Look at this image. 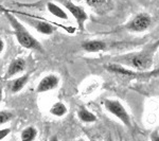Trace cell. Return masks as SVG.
<instances>
[{"label":"cell","mask_w":159,"mask_h":141,"mask_svg":"<svg viewBox=\"0 0 159 141\" xmlns=\"http://www.w3.org/2000/svg\"><path fill=\"white\" fill-rule=\"evenodd\" d=\"M4 16L7 19V21L11 25L14 34L16 36L17 42L19 43V45L21 47L25 48V49L30 50H35L38 52H43V48L38 40L33 36L32 34L25 28V25L19 21L14 15H12L10 12L6 11L4 12Z\"/></svg>","instance_id":"7a4b0ae2"},{"label":"cell","mask_w":159,"mask_h":141,"mask_svg":"<svg viewBox=\"0 0 159 141\" xmlns=\"http://www.w3.org/2000/svg\"><path fill=\"white\" fill-rule=\"evenodd\" d=\"M60 84V78L55 74H48L45 78H43L40 82L38 83L36 91L37 92H47L53 90Z\"/></svg>","instance_id":"52a82bcc"},{"label":"cell","mask_w":159,"mask_h":141,"mask_svg":"<svg viewBox=\"0 0 159 141\" xmlns=\"http://www.w3.org/2000/svg\"><path fill=\"white\" fill-rule=\"evenodd\" d=\"M79 141H83V140H79Z\"/></svg>","instance_id":"cb8c5ba5"},{"label":"cell","mask_w":159,"mask_h":141,"mask_svg":"<svg viewBox=\"0 0 159 141\" xmlns=\"http://www.w3.org/2000/svg\"><path fill=\"white\" fill-rule=\"evenodd\" d=\"M28 22L36 29L37 32L43 35H51L54 33L55 28L49 22H45L43 20H35V19H27Z\"/></svg>","instance_id":"ba28073f"},{"label":"cell","mask_w":159,"mask_h":141,"mask_svg":"<svg viewBox=\"0 0 159 141\" xmlns=\"http://www.w3.org/2000/svg\"><path fill=\"white\" fill-rule=\"evenodd\" d=\"M50 112L53 115V116H56V117H61L64 115L67 114V107L64 103L61 102H57L51 107L50 109Z\"/></svg>","instance_id":"2e32d148"},{"label":"cell","mask_w":159,"mask_h":141,"mask_svg":"<svg viewBox=\"0 0 159 141\" xmlns=\"http://www.w3.org/2000/svg\"><path fill=\"white\" fill-rule=\"evenodd\" d=\"M11 133V130L10 129H3V130H0V141L2 139H4V138L7 137V135Z\"/></svg>","instance_id":"ac0fdd59"},{"label":"cell","mask_w":159,"mask_h":141,"mask_svg":"<svg viewBox=\"0 0 159 141\" xmlns=\"http://www.w3.org/2000/svg\"><path fill=\"white\" fill-rule=\"evenodd\" d=\"M152 25V17L148 13H138L126 25V29L132 32L140 33L147 31Z\"/></svg>","instance_id":"277c9868"},{"label":"cell","mask_w":159,"mask_h":141,"mask_svg":"<svg viewBox=\"0 0 159 141\" xmlns=\"http://www.w3.org/2000/svg\"><path fill=\"white\" fill-rule=\"evenodd\" d=\"M78 116L80 118L82 122L85 123H91V122H96L97 121V117L94 116L92 112L89 111H87L85 107H81L78 111Z\"/></svg>","instance_id":"5bb4252c"},{"label":"cell","mask_w":159,"mask_h":141,"mask_svg":"<svg viewBox=\"0 0 159 141\" xmlns=\"http://www.w3.org/2000/svg\"><path fill=\"white\" fill-rule=\"evenodd\" d=\"M151 140L152 141H159V135H158V130H155L151 136Z\"/></svg>","instance_id":"d6986e66"},{"label":"cell","mask_w":159,"mask_h":141,"mask_svg":"<svg viewBox=\"0 0 159 141\" xmlns=\"http://www.w3.org/2000/svg\"><path fill=\"white\" fill-rule=\"evenodd\" d=\"M2 100V87L0 86V101Z\"/></svg>","instance_id":"7402d4cb"},{"label":"cell","mask_w":159,"mask_h":141,"mask_svg":"<svg viewBox=\"0 0 159 141\" xmlns=\"http://www.w3.org/2000/svg\"><path fill=\"white\" fill-rule=\"evenodd\" d=\"M14 117V115L12 114L11 111H0V125L4 124V123L11 121Z\"/></svg>","instance_id":"e0dca14e"},{"label":"cell","mask_w":159,"mask_h":141,"mask_svg":"<svg viewBox=\"0 0 159 141\" xmlns=\"http://www.w3.org/2000/svg\"><path fill=\"white\" fill-rule=\"evenodd\" d=\"M105 68L114 73L121 74V75H125V76H130V78H150V76L158 75V69H155L153 72H139V71H134L132 69L125 68L124 66H121L116 63L108 64V65L105 66Z\"/></svg>","instance_id":"5b68a950"},{"label":"cell","mask_w":159,"mask_h":141,"mask_svg":"<svg viewBox=\"0 0 159 141\" xmlns=\"http://www.w3.org/2000/svg\"><path fill=\"white\" fill-rule=\"evenodd\" d=\"M82 47L83 49L87 51V52H99V51H103L106 48V43H105L103 40H87V42H84L82 43Z\"/></svg>","instance_id":"30bf717a"},{"label":"cell","mask_w":159,"mask_h":141,"mask_svg":"<svg viewBox=\"0 0 159 141\" xmlns=\"http://www.w3.org/2000/svg\"><path fill=\"white\" fill-rule=\"evenodd\" d=\"M61 2H63L64 7L69 11V13L75 18L80 30H84V24L88 19V15H87L86 11L84 10V7L73 3L71 0H61Z\"/></svg>","instance_id":"8992f818"},{"label":"cell","mask_w":159,"mask_h":141,"mask_svg":"<svg viewBox=\"0 0 159 141\" xmlns=\"http://www.w3.org/2000/svg\"><path fill=\"white\" fill-rule=\"evenodd\" d=\"M158 42L152 43L144 50L139 52L129 53V54L115 56L112 57V61L116 64H121V66H127L129 69H136L139 72H145L153 65L154 53L157 50Z\"/></svg>","instance_id":"6da1fadb"},{"label":"cell","mask_w":159,"mask_h":141,"mask_svg":"<svg viewBox=\"0 0 159 141\" xmlns=\"http://www.w3.org/2000/svg\"><path fill=\"white\" fill-rule=\"evenodd\" d=\"M91 141H96V140H91Z\"/></svg>","instance_id":"603a6c76"},{"label":"cell","mask_w":159,"mask_h":141,"mask_svg":"<svg viewBox=\"0 0 159 141\" xmlns=\"http://www.w3.org/2000/svg\"><path fill=\"white\" fill-rule=\"evenodd\" d=\"M86 4L94 11L103 12L111 6V0H85Z\"/></svg>","instance_id":"7c38bea8"},{"label":"cell","mask_w":159,"mask_h":141,"mask_svg":"<svg viewBox=\"0 0 159 141\" xmlns=\"http://www.w3.org/2000/svg\"><path fill=\"white\" fill-rule=\"evenodd\" d=\"M50 141H58V138H57V136H53L52 138L50 139Z\"/></svg>","instance_id":"44dd1931"},{"label":"cell","mask_w":159,"mask_h":141,"mask_svg":"<svg viewBox=\"0 0 159 141\" xmlns=\"http://www.w3.org/2000/svg\"><path fill=\"white\" fill-rule=\"evenodd\" d=\"M47 10L49 11L51 15H53V16L57 17V18H60V19H63V20H68V14L65 12V10L61 9L57 4H55L54 2H48Z\"/></svg>","instance_id":"4fadbf2b"},{"label":"cell","mask_w":159,"mask_h":141,"mask_svg":"<svg viewBox=\"0 0 159 141\" xmlns=\"http://www.w3.org/2000/svg\"><path fill=\"white\" fill-rule=\"evenodd\" d=\"M29 78H30V74L27 73L11 81V83H10V90H11L12 93H17V92L21 90L27 85L28 82H29Z\"/></svg>","instance_id":"8fae6325"},{"label":"cell","mask_w":159,"mask_h":141,"mask_svg":"<svg viewBox=\"0 0 159 141\" xmlns=\"http://www.w3.org/2000/svg\"><path fill=\"white\" fill-rule=\"evenodd\" d=\"M37 136V130L34 126H28L21 132V141H33Z\"/></svg>","instance_id":"9a60e30c"},{"label":"cell","mask_w":159,"mask_h":141,"mask_svg":"<svg viewBox=\"0 0 159 141\" xmlns=\"http://www.w3.org/2000/svg\"><path fill=\"white\" fill-rule=\"evenodd\" d=\"M3 49H4V43H3V40H2V38L0 37V54L2 53Z\"/></svg>","instance_id":"ffe728a7"},{"label":"cell","mask_w":159,"mask_h":141,"mask_svg":"<svg viewBox=\"0 0 159 141\" xmlns=\"http://www.w3.org/2000/svg\"><path fill=\"white\" fill-rule=\"evenodd\" d=\"M25 69V61L24 60V58H21V57L15 58V60H13L11 61L9 68H7L6 78L7 79L12 78V76L22 72Z\"/></svg>","instance_id":"9c48e42d"},{"label":"cell","mask_w":159,"mask_h":141,"mask_svg":"<svg viewBox=\"0 0 159 141\" xmlns=\"http://www.w3.org/2000/svg\"><path fill=\"white\" fill-rule=\"evenodd\" d=\"M104 106L110 114H112L115 117H117L118 119L121 120L125 126L129 127V129L132 127V122H130L129 115V112L126 111V109L124 108V106L121 104V102L118 101V100L107 99L104 101Z\"/></svg>","instance_id":"3957f363"}]
</instances>
